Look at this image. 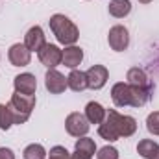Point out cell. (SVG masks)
<instances>
[{
  "label": "cell",
  "mask_w": 159,
  "mask_h": 159,
  "mask_svg": "<svg viewBox=\"0 0 159 159\" xmlns=\"http://www.w3.org/2000/svg\"><path fill=\"white\" fill-rule=\"evenodd\" d=\"M70 159H93V157L87 156V154H83V152H80V150H74V152L70 154Z\"/></svg>",
  "instance_id": "484cf974"
},
{
  "label": "cell",
  "mask_w": 159,
  "mask_h": 159,
  "mask_svg": "<svg viewBox=\"0 0 159 159\" xmlns=\"http://www.w3.org/2000/svg\"><path fill=\"white\" fill-rule=\"evenodd\" d=\"M48 159H70V152L65 146H52L48 152Z\"/></svg>",
  "instance_id": "603a6c76"
},
{
  "label": "cell",
  "mask_w": 159,
  "mask_h": 159,
  "mask_svg": "<svg viewBox=\"0 0 159 159\" xmlns=\"http://www.w3.org/2000/svg\"><path fill=\"white\" fill-rule=\"evenodd\" d=\"M44 87H46V91H48L50 94H61V93H65V89H67V78H65L59 70L48 69V72H46V76H44Z\"/></svg>",
  "instance_id": "30bf717a"
},
{
  "label": "cell",
  "mask_w": 159,
  "mask_h": 159,
  "mask_svg": "<svg viewBox=\"0 0 159 159\" xmlns=\"http://www.w3.org/2000/svg\"><path fill=\"white\" fill-rule=\"evenodd\" d=\"M67 87L72 89L74 93L85 91V89H87V76H85V72H81L78 69L70 70V74L67 76Z\"/></svg>",
  "instance_id": "2e32d148"
},
{
  "label": "cell",
  "mask_w": 159,
  "mask_h": 159,
  "mask_svg": "<svg viewBox=\"0 0 159 159\" xmlns=\"http://www.w3.org/2000/svg\"><path fill=\"white\" fill-rule=\"evenodd\" d=\"M107 9H109V15H111V17H115V19H124V17H128L129 11H131V2H129V0H111L109 6H107Z\"/></svg>",
  "instance_id": "e0dca14e"
},
{
  "label": "cell",
  "mask_w": 159,
  "mask_h": 159,
  "mask_svg": "<svg viewBox=\"0 0 159 159\" xmlns=\"http://www.w3.org/2000/svg\"><path fill=\"white\" fill-rule=\"evenodd\" d=\"M111 100L117 107H128L131 104V98H129V85L119 81L111 87Z\"/></svg>",
  "instance_id": "7c38bea8"
},
{
  "label": "cell",
  "mask_w": 159,
  "mask_h": 159,
  "mask_svg": "<svg viewBox=\"0 0 159 159\" xmlns=\"http://www.w3.org/2000/svg\"><path fill=\"white\" fill-rule=\"evenodd\" d=\"M89 128H91V124H89V120L85 119L83 113L74 111V113L67 115V119H65V129L72 137H78V139L80 137H85L89 133Z\"/></svg>",
  "instance_id": "277c9868"
},
{
  "label": "cell",
  "mask_w": 159,
  "mask_h": 159,
  "mask_svg": "<svg viewBox=\"0 0 159 159\" xmlns=\"http://www.w3.org/2000/svg\"><path fill=\"white\" fill-rule=\"evenodd\" d=\"M7 107L13 115L15 124H24V122H28L34 107H35V96H26V94H20V93H13L11 100L7 102Z\"/></svg>",
  "instance_id": "7a4b0ae2"
},
{
  "label": "cell",
  "mask_w": 159,
  "mask_h": 159,
  "mask_svg": "<svg viewBox=\"0 0 159 159\" xmlns=\"http://www.w3.org/2000/svg\"><path fill=\"white\" fill-rule=\"evenodd\" d=\"M157 148H159V144L156 141H152V139H143V141H139V144H137V154L144 159H150L152 154H154Z\"/></svg>",
  "instance_id": "d6986e66"
},
{
  "label": "cell",
  "mask_w": 159,
  "mask_h": 159,
  "mask_svg": "<svg viewBox=\"0 0 159 159\" xmlns=\"http://www.w3.org/2000/svg\"><path fill=\"white\" fill-rule=\"evenodd\" d=\"M74 150H80V152H83V154H87V156H94L98 150H96V143L91 139V137H80L78 141H76V144H74Z\"/></svg>",
  "instance_id": "ffe728a7"
},
{
  "label": "cell",
  "mask_w": 159,
  "mask_h": 159,
  "mask_svg": "<svg viewBox=\"0 0 159 159\" xmlns=\"http://www.w3.org/2000/svg\"><path fill=\"white\" fill-rule=\"evenodd\" d=\"M146 129L152 135L159 137V111H154V113H150L146 117Z\"/></svg>",
  "instance_id": "7402d4cb"
},
{
  "label": "cell",
  "mask_w": 159,
  "mask_h": 159,
  "mask_svg": "<svg viewBox=\"0 0 159 159\" xmlns=\"http://www.w3.org/2000/svg\"><path fill=\"white\" fill-rule=\"evenodd\" d=\"M0 159H15L13 150H11V148H6V146H2V148H0Z\"/></svg>",
  "instance_id": "d4e9b609"
},
{
  "label": "cell",
  "mask_w": 159,
  "mask_h": 159,
  "mask_svg": "<svg viewBox=\"0 0 159 159\" xmlns=\"http://www.w3.org/2000/svg\"><path fill=\"white\" fill-rule=\"evenodd\" d=\"M15 122H13V115H11V111H9V107H7V104H0V129H9L11 126H13Z\"/></svg>",
  "instance_id": "44dd1931"
},
{
  "label": "cell",
  "mask_w": 159,
  "mask_h": 159,
  "mask_svg": "<svg viewBox=\"0 0 159 159\" xmlns=\"http://www.w3.org/2000/svg\"><path fill=\"white\" fill-rule=\"evenodd\" d=\"M150 159H159V148L154 152V154H152V157H150Z\"/></svg>",
  "instance_id": "4316f807"
},
{
  "label": "cell",
  "mask_w": 159,
  "mask_h": 159,
  "mask_svg": "<svg viewBox=\"0 0 159 159\" xmlns=\"http://www.w3.org/2000/svg\"><path fill=\"white\" fill-rule=\"evenodd\" d=\"M87 89H93V91H100L107 80H109V70L104 67V65H93L87 72Z\"/></svg>",
  "instance_id": "52a82bcc"
},
{
  "label": "cell",
  "mask_w": 159,
  "mask_h": 159,
  "mask_svg": "<svg viewBox=\"0 0 159 159\" xmlns=\"http://www.w3.org/2000/svg\"><path fill=\"white\" fill-rule=\"evenodd\" d=\"M7 57L13 67H26L32 61V52L28 50V46L24 43H15V44H11Z\"/></svg>",
  "instance_id": "ba28073f"
},
{
  "label": "cell",
  "mask_w": 159,
  "mask_h": 159,
  "mask_svg": "<svg viewBox=\"0 0 159 159\" xmlns=\"http://www.w3.org/2000/svg\"><path fill=\"white\" fill-rule=\"evenodd\" d=\"M85 119L89 120V124H102L106 115H107V109L100 104V102H89L85 106Z\"/></svg>",
  "instance_id": "9a60e30c"
},
{
  "label": "cell",
  "mask_w": 159,
  "mask_h": 159,
  "mask_svg": "<svg viewBox=\"0 0 159 159\" xmlns=\"http://www.w3.org/2000/svg\"><path fill=\"white\" fill-rule=\"evenodd\" d=\"M107 43H109L111 50H115V52L128 50V46H129V32H128V28L122 26V24H115L107 34Z\"/></svg>",
  "instance_id": "8992f818"
},
{
  "label": "cell",
  "mask_w": 159,
  "mask_h": 159,
  "mask_svg": "<svg viewBox=\"0 0 159 159\" xmlns=\"http://www.w3.org/2000/svg\"><path fill=\"white\" fill-rule=\"evenodd\" d=\"M13 87H15V93L26 94V96H35L37 80H35L34 74H30V72H22V74L15 76V80H13Z\"/></svg>",
  "instance_id": "9c48e42d"
},
{
  "label": "cell",
  "mask_w": 159,
  "mask_h": 159,
  "mask_svg": "<svg viewBox=\"0 0 159 159\" xmlns=\"http://www.w3.org/2000/svg\"><path fill=\"white\" fill-rule=\"evenodd\" d=\"M126 83H129V85H135V87H143V89H152L154 91V83L148 80V74L143 70V69H139V67H133V69H129L128 70V76H126Z\"/></svg>",
  "instance_id": "5bb4252c"
},
{
  "label": "cell",
  "mask_w": 159,
  "mask_h": 159,
  "mask_svg": "<svg viewBox=\"0 0 159 159\" xmlns=\"http://www.w3.org/2000/svg\"><path fill=\"white\" fill-rule=\"evenodd\" d=\"M37 56H39V61L46 69H56L63 61V50L57 44H52V43H46L37 52Z\"/></svg>",
  "instance_id": "5b68a950"
},
{
  "label": "cell",
  "mask_w": 159,
  "mask_h": 159,
  "mask_svg": "<svg viewBox=\"0 0 159 159\" xmlns=\"http://www.w3.org/2000/svg\"><path fill=\"white\" fill-rule=\"evenodd\" d=\"M24 44L28 46L30 52H39L41 48L46 44V35H44L43 28L41 26H32L26 32V35H24Z\"/></svg>",
  "instance_id": "8fae6325"
},
{
  "label": "cell",
  "mask_w": 159,
  "mask_h": 159,
  "mask_svg": "<svg viewBox=\"0 0 159 159\" xmlns=\"http://www.w3.org/2000/svg\"><path fill=\"white\" fill-rule=\"evenodd\" d=\"M48 24H50V30H52V34L56 35V39H57L59 44L70 46V44H76V43H78L80 30L69 17H65V15H61V13H56V15L50 17Z\"/></svg>",
  "instance_id": "6da1fadb"
},
{
  "label": "cell",
  "mask_w": 159,
  "mask_h": 159,
  "mask_svg": "<svg viewBox=\"0 0 159 159\" xmlns=\"http://www.w3.org/2000/svg\"><path fill=\"white\" fill-rule=\"evenodd\" d=\"M81 61H83V50L76 46V44H70V46H65V50H63V65L65 67H69L70 70H74V69H78L80 65H81Z\"/></svg>",
  "instance_id": "4fadbf2b"
},
{
  "label": "cell",
  "mask_w": 159,
  "mask_h": 159,
  "mask_svg": "<svg viewBox=\"0 0 159 159\" xmlns=\"http://www.w3.org/2000/svg\"><path fill=\"white\" fill-rule=\"evenodd\" d=\"M46 156H48V152L44 150V146L37 144V143L28 144L24 148V152H22V157L24 159H46Z\"/></svg>",
  "instance_id": "ac0fdd59"
},
{
  "label": "cell",
  "mask_w": 159,
  "mask_h": 159,
  "mask_svg": "<svg viewBox=\"0 0 159 159\" xmlns=\"http://www.w3.org/2000/svg\"><path fill=\"white\" fill-rule=\"evenodd\" d=\"M139 2H141V4H150L152 0H139Z\"/></svg>",
  "instance_id": "83f0119b"
},
{
  "label": "cell",
  "mask_w": 159,
  "mask_h": 159,
  "mask_svg": "<svg viewBox=\"0 0 159 159\" xmlns=\"http://www.w3.org/2000/svg\"><path fill=\"white\" fill-rule=\"evenodd\" d=\"M96 159H119V150L115 146H104L98 150Z\"/></svg>",
  "instance_id": "cb8c5ba5"
},
{
  "label": "cell",
  "mask_w": 159,
  "mask_h": 159,
  "mask_svg": "<svg viewBox=\"0 0 159 159\" xmlns=\"http://www.w3.org/2000/svg\"><path fill=\"white\" fill-rule=\"evenodd\" d=\"M107 119L111 120V124L115 126L119 137H131L137 131V120L129 115H122L117 109H107Z\"/></svg>",
  "instance_id": "3957f363"
}]
</instances>
